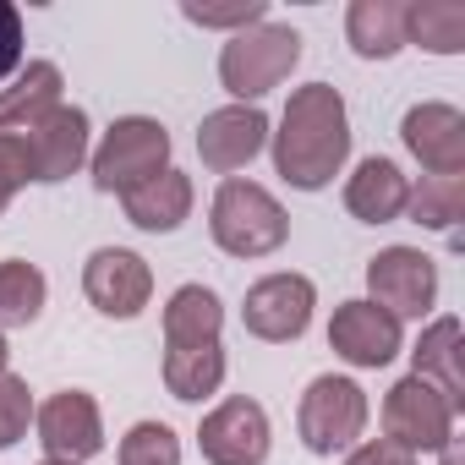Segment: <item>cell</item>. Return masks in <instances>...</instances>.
I'll list each match as a JSON object with an SVG mask.
<instances>
[{
  "label": "cell",
  "instance_id": "1",
  "mask_svg": "<svg viewBox=\"0 0 465 465\" xmlns=\"http://www.w3.org/2000/svg\"><path fill=\"white\" fill-rule=\"evenodd\" d=\"M345 153H351V115H345L340 88H329V83L296 88L285 104V121L274 132V170L291 186L318 192L340 175Z\"/></svg>",
  "mask_w": 465,
  "mask_h": 465
},
{
  "label": "cell",
  "instance_id": "2",
  "mask_svg": "<svg viewBox=\"0 0 465 465\" xmlns=\"http://www.w3.org/2000/svg\"><path fill=\"white\" fill-rule=\"evenodd\" d=\"M208 230H213V242H219L230 258H269V252L285 247L291 219H285V208H280V197H274L269 186L230 175V181L213 192Z\"/></svg>",
  "mask_w": 465,
  "mask_h": 465
},
{
  "label": "cell",
  "instance_id": "3",
  "mask_svg": "<svg viewBox=\"0 0 465 465\" xmlns=\"http://www.w3.org/2000/svg\"><path fill=\"white\" fill-rule=\"evenodd\" d=\"M302 61V34L291 23H258V28H242L230 34V45L219 50V83L224 94H236L242 104L274 94Z\"/></svg>",
  "mask_w": 465,
  "mask_h": 465
},
{
  "label": "cell",
  "instance_id": "4",
  "mask_svg": "<svg viewBox=\"0 0 465 465\" xmlns=\"http://www.w3.org/2000/svg\"><path fill=\"white\" fill-rule=\"evenodd\" d=\"M159 170H170V132L148 115L115 121L94 153V186L99 192H132V186L153 181Z\"/></svg>",
  "mask_w": 465,
  "mask_h": 465
},
{
  "label": "cell",
  "instance_id": "5",
  "mask_svg": "<svg viewBox=\"0 0 465 465\" xmlns=\"http://www.w3.org/2000/svg\"><path fill=\"white\" fill-rule=\"evenodd\" d=\"M296 427H302V443H307L312 454H340V449H351V443L361 438V427H367V394H361V383L334 378V372L312 378L307 394H302Z\"/></svg>",
  "mask_w": 465,
  "mask_h": 465
},
{
  "label": "cell",
  "instance_id": "6",
  "mask_svg": "<svg viewBox=\"0 0 465 465\" xmlns=\"http://www.w3.org/2000/svg\"><path fill=\"white\" fill-rule=\"evenodd\" d=\"M383 432H389V443H400L405 454H432V449H443L449 438H454V405L432 389V383H421V378H400L394 389H389V400H383Z\"/></svg>",
  "mask_w": 465,
  "mask_h": 465
},
{
  "label": "cell",
  "instance_id": "7",
  "mask_svg": "<svg viewBox=\"0 0 465 465\" xmlns=\"http://www.w3.org/2000/svg\"><path fill=\"white\" fill-rule=\"evenodd\" d=\"M367 291L389 318H427L438 302V269L416 247H389L367 263Z\"/></svg>",
  "mask_w": 465,
  "mask_h": 465
},
{
  "label": "cell",
  "instance_id": "8",
  "mask_svg": "<svg viewBox=\"0 0 465 465\" xmlns=\"http://www.w3.org/2000/svg\"><path fill=\"white\" fill-rule=\"evenodd\" d=\"M312 280L307 274H269L247 291L242 302V323L247 334L269 340V345H285V340H302L307 323H312Z\"/></svg>",
  "mask_w": 465,
  "mask_h": 465
},
{
  "label": "cell",
  "instance_id": "9",
  "mask_svg": "<svg viewBox=\"0 0 465 465\" xmlns=\"http://www.w3.org/2000/svg\"><path fill=\"white\" fill-rule=\"evenodd\" d=\"M197 449L208 465H263L269 460V416L258 400H224L219 411L203 416Z\"/></svg>",
  "mask_w": 465,
  "mask_h": 465
},
{
  "label": "cell",
  "instance_id": "10",
  "mask_svg": "<svg viewBox=\"0 0 465 465\" xmlns=\"http://www.w3.org/2000/svg\"><path fill=\"white\" fill-rule=\"evenodd\" d=\"M34 181H66L77 175V164L88 159V115L77 104H55L50 115H39L34 126L17 132Z\"/></svg>",
  "mask_w": 465,
  "mask_h": 465
},
{
  "label": "cell",
  "instance_id": "11",
  "mask_svg": "<svg viewBox=\"0 0 465 465\" xmlns=\"http://www.w3.org/2000/svg\"><path fill=\"white\" fill-rule=\"evenodd\" d=\"M39 443H45V460H94L104 449V421H99V405L94 394L83 389H61L39 405Z\"/></svg>",
  "mask_w": 465,
  "mask_h": 465
},
{
  "label": "cell",
  "instance_id": "12",
  "mask_svg": "<svg viewBox=\"0 0 465 465\" xmlns=\"http://www.w3.org/2000/svg\"><path fill=\"white\" fill-rule=\"evenodd\" d=\"M83 291L104 318H137L153 296V269L126 247H99L83 269Z\"/></svg>",
  "mask_w": 465,
  "mask_h": 465
},
{
  "label": "cell",
  "instance_id": "13",
  "mask_svg": "<svg viewBox=\"0 0 465 465\" xmlns=\"http://www.w3.org/2000/svg\"><path fill=\"white\" fill-rule=\"evenodd\" d=\"M263 143H269V115H263L258 104L213 110V115H203V126H197V153H203V164L219 170V175L252 164V159L263 153Z\"/></svg>",
  "mask_w": 465,
  "mask_h": 465
},
{
  "label": "cell",
  "instance_id": "14",
  "mask_svg": "<svg viewBox=\"0 0 465 465\" xmlns=\"http://www.w3.org/2000/svg\"><path fill=\"white\" fill-rule=\"evenodd\" d=\"M329 345L351 367H389L400 356V318H389L372 302H345V307H334Z\"/></svg>",
  "mask_w": 465,
  "mask_h": 465
},
{
  "label": "cell",
  "instance_id": "15",
  "mask_svg": "<svg viewBox=\"0 0 465 465\" xmlns=\"http://www.w3.org/2000/svg\"><path fill=\"white\" fill-rule=\"evenodd\" d=\"M400 137L421 159V170H432V175H460L465 170V115L454 104H416V110H405Z\"/></svg>",
  "mask_w": 465,
  "mask_h": 465
},
{
  "label": "cell",
  "instance_id": "16",
  "mask_svg": "<svg viewBox=\"0 0 465 465\" xmlns=\"http://www.w3.org/2000/svg\"><path fill=\"white\" fill-rule=\"evenodd\" d=\"M405 197H411V181L400 175L394 159H361L356 175L345 181V208L361 219V224H389L405 213Z\"/></svg>",
  "mask_w": 465,
  "mask_h": 465
},
{
  "label": "cell",
  "instance_id": "17",
  "mask_svg": "<svg viewBox=\"0 0 465 465\" xmlns=\"http://www.w3.org/2000/svg\"><path fill=\"white\" fill-rule=\"evenodd\" d=\"M121 208L137 230H153V236H164V230H181V219L192 213V181L181 170H159L153 181L121 192Z\"/></svg>",
  "mask_w": 465,
  "mask_h": 465
},
{
  "label": "cell",
  "instance_id": "18",
  "mask_svg": "<svg viewBox=\"0 0 465 465\" xmlns=\"http://www.w3.org/2000/svg\"><path fill=\"white\" fill-rule=\"evenodd\" d=\"M411 361H416L411 378L432 383L454 411L465 405V378H460V318H438V323L421 334V345L411 351Z\"/></svg>",
  "mask_w": 465,
  "mask_h": 465
},
{
  "label": "cell",
  "instance_id": "19",
  "mask_svg": "<svg viewBox=\"0 0 465 465\" xmlns=\"http://www.w3.org/2000/svg\"><path fill=\"white\" fill-rule=\"evenodd\" d=\"M351 50L367 61H389L394 50H405V6L400 0H356L345 17Z\"/></svg>",
  "mask_w": 465,
  "mask_h": 465
},
{
  "label": "cell",
  "instance_id": "20",
  "mask_svg": "<svg viewBox=\"0 0 465 465\" xmlns=\"http://www.w3.org/2000/svg\"><path fill=\"white\" fill-rule=\"evenodd\" d=\"M55 104H61V66L28 61L12 88H0V132H6V126H34Z\"/></svg>",
  "mask_w": 465,
  "mask_h": 465
},
{
  "label": "cell",
  "instance_id": "21",
  "mask_svg": "<svg viewBox=\"0 0 465 465\" xmlns=\"http://www.w3.org/2000/svg\"><path fill=\"white\" fill-rule=\"evenodd\" d=\"M224 383V351H219V340H208V345H164V389L175 394V400H203V394H213Z\"/></svg>",
  "mask_w": 465,
  "mask_h": 465
},
{
  "label": "cell",
  "instance_id": "22",
  "mask_svg": "<svg viewBox=\"0 0 465 465\" xmlns=\"http://www.w3.org/2000/svg\"><path fill=\"white\" fill-rule=\"evenodd\" d=\"M219 323H224V307L208 285H181L164 307V345H208L219 340Z\"/></svg>",
  "mask_w": 465,
  "mask_h": 465
},
{
  "label": "cell",
  "instance_id": "23",
  "mask_svg": "<svg viewBox=\"0 0 465 465\" xmlns=\"http://www.w3.org/2000/svg\"><path fill=\"white\" fill-rule=\"evenodd\" d=\"M405 39H416L432 55H460L465 50V6H454V0L405 6Z\"/></svg>",
  "mask_w": 465,
  "mask_h": 465
},
{
  "label": "cell",
  "instance_id": "24",
  "mask_svg": "<svg viewBox=\"0 0 465 465\" xmlns=\"http://www.w3.org/2000/svg\"><path fill=\"white\" fill-rule=\"evenodd\" d=\"M45 312V274L23 258L0 263V334L6 329H28Z\"/></svg>",
  "mask_w": 465,
  "mask_h": 465
},
{
  "label": "cell",
  "instance_id": "25",
  "mask_svg": "<svg viewBox=\"0 0 465 465\" xmlns=\"http://www.w3.org/2000/svg\"><path fill=\"white\" fill-rule=\"evenodd\" d=\"M411 219L427 230H449L465 208V175H421V186L405 197Z\"/></svg>",
  "mask_w": 465,
  "mask_h": 465
},
{
  "label": "cell",
  "instance_id": "26",
  "mask_svg": "<svg viewBox=\"0 0 465 465\" xmlns=\"http://www.w3.org/2000/svg\"><path fill=\"white\" fill-rule=\"evenodd\" d=\"M121 465H181V438L164 421H137L121 438Z\"/></svg>",
  "mask_w": 465,
  "mask_h": 465
},
{
  "label": "cell",
  "instance_id": "27",
  "mask_svg": "<svg viewBox=\"0 0 465 465\" xmlns=\"http://www.w3.org/2000/svg\"><path fill=\"white\" fill-rule=\"evenodd\" d=\"M28 421H34V394H28V383L12 378V372H0V449H12V443L28 432Z\"/></svg>",
  "mask_w": 465,
  "mask_h": 465
},
{
  "label": "cell",
  "instance_id": "28",
  "mask_svg": "<svg viewBox=\"0 0 465 465\" xmlns=\"http://www.w3.org/2000/svg\"><path fill=\"white\" fill-rule=\"evenodd\" d=\"M186 23H197V28H258V23H269V6L263 0H236V6H197V0H186Z\"/></svg>",
  "mask_w": 465,
  "mask_h": 465
},
{
  "label": "cell",
  "instance_id": "29",
  "mask_svg": "<svg viewBox=\"0 0 465 465\" xmlns=\"http://www.w3.org/2000/svg\"><path fill=\"white\" fill-rule=\"evenodd\" d=\"M28 181H34V170H28V153H23L17 132H0V213L12 208V197H17Z\"/></svg>",
  "mask_w": 465,
  "mask_h": 465
},
{
  "label": "cell",
  "instance_id": "30",
  "mask_svg": "<svg viewBox=\"0 0 465 465\" xmlns=\"http://www.w3.org/2000/svg\"><path fill=\"white\" fill-rule=\"evenodd\" d=\"M17 66H23V17H17V6L0 0V83H6Z\"/></svg>",
  "mask_w": 465,
  "mask_h": 465
},
{
  "label": "cell",
  "instance_id": "31",
  "mask_svg": "<svg viewBox=\"0 0 465 465\" xmlns=\"http://www.w3.org/2000/svg\"><path fill=\"white\" fill-rule=\"evenodd\" d=\"M345 465H416V454H405L400 443H389V438H378V443H361Z\"/></svg>",
  "mask_w": 465,
  "mask_h": 465
},
{
  "label": "cell",
  "instance_id": "32",
  "mask_svg": "<svg viewBox=\"0 0 465 465\" xmlns=\"http://www.w3.org/2000/svg\"><path fill=\"white\" fill-rule=\"evenodd\" d=\"M443 465H460V454H454V438L443 443Z\"/></svg>",
  "mask_w": 465,
  "mask_h": 465
},
{
  "label": "cell",
  "instance_id": "33",
  "mask_svg": "<svg viewBox=\"0 0 465 465\" xmlns=\"http://www.w3.org/2000/svg\"><path fill=\"white\" fill-rule=\"evenodd\" d=\"M6 356H12V351H6V340H0V372H6Z\"/></svg>",
  "mask_w": 465,
  "mask_h": 465
},
{
  "label": "cell",
  "instance_id": "34",
  "mask_svg": "<svg viewBox=\"0 0 465 465\" xmlns=\"http://www.w3.org/2000/svg\"><path fill=\"white\" fill-rule=\"evenodd\" d=\"M39 465H72V460H39Z\"/></svg>",
  "mask_w": 465,
  "mask_h": 465
}]
</instances>
